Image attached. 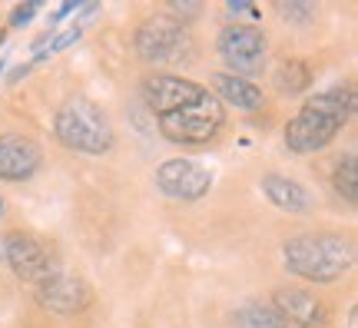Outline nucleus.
<instances>
[{"label":"nucleus","mask_w":358,"mask_h":328,"mask_svg":"<svg viewBox=\"0 0 358 328\" xmlns=\"http://www.w3.org/2000/svg\"><path fill=\"white\" fill-rule=\"evenodd\" d=\"M355 110V97L348 87H332L315 93L312 100L289 120L285 127V143L292 152H315L325 150L338 129L348 123V116Z\"/></svg>","instance_id":"nucleus-1"},{"label":"nucleus","mask_w":358,"mask_h":328,"mask_svg":"<svg viewBox=\"0 0 358 328\" xmlns=\"http://www.w3.org/2000/svg\"><path fill=\"white\" fill-rule=\"evenodd\" d=\"M285 265L289 272L308 278V282H335L355 262V245L345 236L319 232V236H295L285 242Z\"/></svg>","instance_id":"nucleus-2"},{"label":"nucleus","mask_w":358,"mask_h":328,"mask_svg":"<svg viewBox=\"0 0 358 328\" xmlns=\"http://www.w3.org/2000/svg\"><path fill=\"white\" fill-rule=\"evenodd\" d=\"M53 133L73 152H90V156H103L113 150V127L103 116V110L87 97H73L57 110L53 120Z\"/></svg>","instance_id":"nucleus-3"},{"label":"nucleus","mask_w":358,"mask_h":328,"mask_svg":"<svg viewBox=\"0 0 358 328\" xmlns=\"http://www.w3.org/2000/svg\"><path fill=\"white\" fill-rule=\"evenodd\" d=\"M196 43L189 37V27L186 20H176L169 13H159V17H150L143 20V27L136 30V53H140L146 64H182L189 60Z\"/></svg>","instance_id":"nucleus-4"},{"label":"nucleus","mask_w":358,"mask_h":328,"mask_svg":"<svg viewBox=\"0 0 358 328\" xmlns=\"http://www.w3.org/2000/svg\"><path fill=\"white\" fill-rule=\"evenodd\" d=\"M159 133L173 143H186V146H203L209 139H216V133L226 123V110L219 106V100L209 93L192 106H182L176 113L156 116Z\"/></svg>","instance_id":"nucleus-5"},{"label":"nucleus","mask_w":358,"mask_h":328,"mask_svg":"<svg viewBox=\"0 0 358 328\" xmlns=\"http://www.w3.org/2000/svg\"><path fill=\"white\" fill-rule=\"evenodd\" d=\"M219 53L229 66V73L243 76V73H259L262 64H266V34L259 30L256 24H229L222 27L219 34Z\"/></svg>","instance_id":"nucleus-6"},{"label":"nucleus","mask_w":358,"mask_h":328,"mask_svg":"<svg viewBox=\"0 0 358 328\" xmlns=\"http://www.w3.org/2000/svg\"><path fill=\"white\" fill-rule=\"evenodd\" d=\"M3 259L7 265L13 269V276L24 278V282H47L50 276H57V262H53V255L47 252V245L34 236H27V232H10V236H3Z\"/></svg>","instance_id":"nucleus-7"},{"label":"nucleus","mask_w":358,"mask_h":328,"mask_svg":"<svg viewBox=\"0 0 358 328\" xmlns=\"http://www.w3.org/2000/svg\"><path fill=\"white\" fill-rule=\"evenodd\" d=\"M143 103L153 110L156 116H166V113H176L182 106H192L199 103L203 97H209V90L192 83L186 76H173V73H156V76H146L143 80Z\"/></svg>","instance_id":"nucleus-8"},{"label":"nucleus","mask_w":358,"mask_h":328,"mask_svg":"<svg viewBox=\"0 0 358 328\" xmlns=\"http://www.w3.org/2000/svg\"><path fill=\"white\" fill-rule=\"evenodd\" d=\"M156 186L163 196L169 199H203L209 186H213V173L206 166L192 163V159H166V163L156 169Z\"/></svg>","instance_id":"nucleus-9"},{"label":"nucleus","mask_w":358,"mask_h":328,"mask_svg":"<svg viewBox=\"0 0 358 328\" xmlns=\"http://www.w3.org/2000/svg\"><path fill=\"white\" fill-rule=\"evenodd\" d=\"M90 285L77 276H50L37 285V305L53 315H77L90 305Z\"/></svg>","instance_id":"nucleus-10"},{"label":"nucleus","mask_w":358,"mask_h":328,"mask_svg":"<svg viewBox=\"0 0 358 328\" xmlns=\"http://www.w3.org/2000/svg\"><path fill=\"white\" fill-rule=\"evenodd\" d=\"M43 152L30 136L24 133H3L0 136V179L24 183L40 169Z\"/></svg>","instance_id":"nucleus-11"},{"label":"nucleus","mask_w":358,"mask_h":328,"mask_svg":"<svg viewBox=\"0 0 358 328\" xmlns=\"http://www.w3.org/2000/svg\"><path fill=\"white\" fill-rule=\"evenodd\" d=\"M272 308L279 312L285 322H292L299 328H322L329 318V308L315 292H302V289H282L272 299Z\"/></svg>","instance_id":"nucleus-12"},{"label":"nucleus","mask_w":358,"mask_h":328,"mask_svg":"<svg viewBox=\"0 0 358 328\" xmlns=\"http://www.w3.org/2000/svg\"><path fill=\"white\" fill-rule=\"evenodd\" d=\"M216 90L222 93V100L232 103V106H239L245 113H252L262 106V90L252 83V80H245V76H236V73H216Z\"/></svg>","instance_id":"nucleus-13"},{"label":"nucleus","mask_w":358,"mask_h":328,"mask_svg":"<svg viewBox=\"0 0 358 328\" xmlns=\"http://www.w3.org/2000/svg\"><path fill=\"white\" fill-rule=\"evenodd\" d=\"M262 192H266L279 209H285V213H306L308 209V192L302 190L299 183H292V179L279 176V173L262 176Z\"/></svg>","instance_id":"nucleus-14"},{"label":"nucleus","mask_w":358,"mask_h":328,"mask_svg":"<svg viewBox=\"0 0 358 328\" xmlns=\"http://www.w3.org/2000/svg\"><path fill=\"white\" fill-rule=\"evenodd\" d=\"M236 325L239 328H289V322L266 302H249L236 312Z\"/></svg>","instance_id":"nucleus-15"},{"label":"nucleus","mask_w":358,"mask_h":328,"mask_svg":"<svg viewBox=\"0 0 358 328\" xmlns=\"http://www.w3.org/2000/svg\"><path fill=\"white\" fill-rule=\"evenodd\" d=\"M275 83H279L282 93H302L312 83V70L302 60H282L279 70H275Z\"/></svg>","instance_id":"nucleus-16"},{"label":"nucleus","mask_w":358,"mask_h":328,"mask_svg":"<svg viewBox=\"0 0 358 328\" xmlns=\"http://www.w3.org/2000/svg\"><path fill=\"white\" fill-rule=\"evenodd\" d=\"M335 190H338V196H345L348 202L358 199V163H355V152H348L345 159L338 163V169H335Z\"/></svg>","instance_id":"nucleus-17"},{"label":"nucleus","mask_w":358,"mask_h":328,"mask_svg":"<svg viewBox=\"0 0 358 328\" xmlns=\"http://www.w3.org/2000/svg\"><path fill=\"white\" fill-rule=\"evenodd\" d=\"M83 37V27L80 24H73V27H66L64 34H57V37L50 40V47H47V53H43V57H53V53H60V50H66V47H70V43H77V40ZM43 57H40V60H43Z\"/></svg>","instance_id":"nucleus-18"},{"label":"nucleus","mask_w":358,"mask_h":328,"mask_svg":"<svg viewBox=\"0 0 358 328\" xmlns=\"http://www.w3.org/2000/svg\"><path fill=\"white\" fill-rule=\"evenodd\" d=\"M40 10L37 0H30V3H20V7H13L10 13V27H27L30 20H34V13Z\"/></svg>","instance_id":"nucleus-19"},{"label":"nucleus","mask_w":358,"mask_h":328,"mask_svg":"<svg viewBox=\"0 0 358 328\" xmlns=\"http://www.w3.org/2000/svg\"><path fill=\"white\" fill-rule=\"evenodd\" d=\"M279 10L285 13V17H295L299 24H306L308 17L315 13V7H312V3H279Z\"/></svg>","instance_id":"nucleus-20"},{"label":"nucleus","mask_w":358,"mask_h":328,"mask_svg":"<svg viewBox=\"0 0 358 328\" xmlns=\"http://www.w3.org/2000/svg\"><path fill=\"white\" fill-rule=\"evenodd\" d=\"M0 213H3V196H0Z\"/></svg>","instance_id":"nucleus-21"},{"label":"nucleus","mask_w":358,"mask_h":328,"mask_svg":"<svg viewBox=\"0 0 358 328\" xmlns=\"http://www.w3.org/2000/svg\"><path fill=\"white\" fill-rule=\"evenodd\" d=\"M0 43H3V30H0Z\"/></svg>","instance_id":"nucleus-22"},{"label":"nucleus","mask_w":358,"mask_h":328,"mask_svg":"<svg viewBox=\"0 0 358 328\" xmlns=\"http://www.w3.org/2000/svg\"><path fill=\"white\" fill-rule=\"evenodd\" d=\"M0 73H3V64H0Z\"/></svg>","instance_id":"nucleus-23"}]
</instances>
